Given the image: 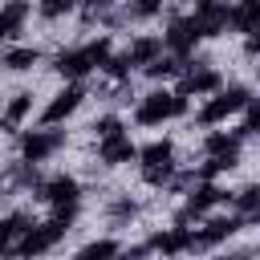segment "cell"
Wrapping results in <instances>:
<instances>
[{"label": "cell", "mask_w": 260, "mask_h": 260, "mask_svg": "<svg viewBox=\"0 0 260 260\" xmlns=\"http://www.w3.org/2000/svg\"><path fill=\"white\" fill-rule=\"evenodd\" d=\"M73 215H77V207H57V211H53V219H45V223H37V228H28V232L20 236L16 252H20L24 260H32V256L49 252V248H53V244H57V240L69 232Z\"/></svg>", "instance_id": "cell-1"}, {"label": "cell", "mask_w": 260, "mask_h": 260, "mask_svg": "<svg viewBox=\"0 0 260 260\" xmlns=\"http://www.w3.org/2000/svg\"><path fill=\"white\" fill-rule=\"evenodd\" d=\"M106 57H110V37H93V41H85V45H77V49L57 53V73L69 77V81H77V77H85L89 69H102Z\"/></svg>", "instance_id": "cell-2"}, {"label": "cell", "mask_w": 260, "mask_h": 260, "mask_svg": "<svg viewBox=\"0 0 260 260\" xmlns=\"http://www.w3.org/2000/svg\"><path fill=\"white\" fill-rule=\"evenodd\" d=\"M183 110H187V98H179V93H171V89H154V93H146V98L138 102L134 122H138V126H162V122L179 118Z\"/></svg>", "instance_id": "cell-3"}, {"label": "cell", "mask_w": 260, "mask_h": 260, "mask_svg": "<svg viewBox=\"0 0 260 260\" xmlns=\"http://www.w3.org/2000/svg\"><path fill=\"white\" fill-rule=\"evenodd\" d=\"M248 106H252V89L248 85H228L199 110V126H215V122H223V118H232V114H240Z\"/></svg>", "instance_id": "cell-4"}, {"label": "cell", "mask_w": 260, "mask_h": 260, "mask_svg": "<svg viewBox=\"0 0 260 260\" xmlns=\"http://www.w3.org/2000/svg\"><path fill=\"white\" fill-rule=\"evenodd\" d=\"M138 158H142V179H146L150 187L171 183V171H175V146H171L167 138H162V142L142 146V150H138Z\"/></svg>", "instance_id": "cell-5"}, {"label": "cell", "mask_w": 260, "mask_h": 260, "mask_svg": "<svg viewBox=\"0 0 260 260\" xmlns=\"http://www.w3.org/2000/svg\"><path fill=\"white\" fill-rule=\"evenodd\" d=\"M244 223H252V219H244V215H215V219H207L199 232H191V248L187 252H207V248H215V244H223L228 236H236Z\"/></svg>", "instance_id": "cell-6"}, {"label": "cell", "mask_w": 260, "mask_h": 260, "mask_svg": "<svg viewBox=\"0 0 260 260\" xmlns=\"http://www.w3.org/2000/svg\"><path fill=\"white\" fill-rule=\"evenodd\" d=\"M199 41H203V37H199V28H195L191 16H175V20L167 24V32H162V49H171L175 61H183Z\"/></svg>", "instance_id": "cell-7"}, {"label": "cell", "mask_w": 260, "mask_h": 260, "mask_svg": "<svg viewBox=\"0 0 260 260\" xmlns=\"http://www.w3.org/2000/svg\"><path fill=\"white\" fill-rule=\"evenodd\" d=\"M61 142H65V134L61 130H28L24 134V142H20V154H24V162L28 167H37V162H45L49 154H57L61 150Z\"/></svg>", "instance_id": "cell-8"}, {"label": "cell", "mask_w": 260, "mask_h": 260, "mask_svg": "<svg viewBox=\"0 0 260 260\" xmlns=\"http://www.w3.org/2000/svg\"><path fill=\"white\" fill-rule=\"evenodd\" d=\"M223 199H232L228 191H219L215 183H199L191 195H187V203H183V211H179V228H187V219H203L215 203H223Z\"/></svg>", "instance_id": "cell-9"}, {"label": "cell", "mask_w": 260, "mask_h": 260, "mask_svg": "<svg viewBox=\"0 0 260 260\" xmlns=\"http://www.w3.org/2000/svg\"><path fill=\"white\" fill-rule=\"evenodd\" d=\"M81 98H85V89H81V85H65V89H61V93H53V102L41 110V122L53 130L61 118H69V114L81 106Z\"/></svg>", "instance_id": "cell-10"}, {"label": "cell", "mask_w": 260, "mask_h": 260, "mask_svg": "<svg viewBox=\"0 0 260 260\" xmlns=\"http://www.w3.org/2000/svg\"><path fill=\"white\" fill-rule=\"evenodd\" d=\"M41 195H45L53 207H77L81 187H77V179H69V175H53V179L41 187Z\"/></svg>", "instance_id": "cell-11"}, {"label": "cell", "mask_w": 260, "mask_h": 260, "mask_svg": "<svg viewBox=\"0 0 260 260\" xmlns=\"http://www.w3.org/2000/svg\"><path fill=\"white\" fill-rule=\"evenodd\" d=\"M150 252H162V256H179V252H187L191 248V228H162L158 236H150V244H146Z\"/></svg>", "instance_id": "cell-12"}, {"label": "cell", "mask_w": 260, "mask_h": 260, "mask_svg": "<svg viewBox=\"0 0 260 260\" xmlns=\"http://www.w3.org/2000/svg\"><path fill=\"white\" fill-rule=\"evenodd\" d=\"M98 158H102L106 167H122V162H134V158H138V146H134L126 134H118V138H106V142L98 146Z\"/></svg>", "instance_id": "cell-13"}, {"label": "cell", "mask_w": 260, "mask_h": 260, "mask_svg": "<svg viewBox=\"0 0 260 260\" xmlns=\"http://www.w3.org/2000/svg\"><path fill=\"white\" fill-rule=\"evenodd\" d=\"M122 57H126V65H142V69H146L150 61H158V57H162V37L146 32V37H138V41L122 53Z\"/></svg>", "instance_id": "cell-14"}, {"label": "cell", "mask_w": 260, "mask_h": 260, "mask_svg": "<svg viewBox=\"0 0 260 260\" xmlns=\"http://www.w3.org/2000/svg\"><path fill=\"white\" fill-rule=\"evenodd\" d=\"M215 89H219V73L207 69V65H199V69H187L179 98H187V93H215Z\"/></svg>", "instance_id": "cell-15"}, {"label": "cell", "mask_w": 260, "mask_h": 260, "mask_svg": "<svg viewBox=\"0 0 260 260\" xmlns=\"http://www.w3.org/2000/svg\"><path fill=\"white\" fill-rule=\"evenodd\" d=\"M203 150H207V158H240V138L215 130V134L203 138Z\"/></svg>", "instance_id": "cell-16"}, {"label": "cell", "mask_w": 260, "mask_h": 260, "mask_svg": "<svg viewBox=\"0 0 260 260\" xmlns=\"http://www.w3.org/2000/svg\"><path fill=\"white\" fill-rule=\"evenodd\" d=\"M256 20H260V4H256V0H248V4H228V24H232V28L252 32Z\"/></svg>", "instance_id": "cell-17"}, {"label": "cell", "mask_w": 260, "mask_h": 260, "mask_svg": "<svg viewBox=\"0 0 260 260\" xmlns=\"http://www.w3.org/2000/svg\"><path fill=\"white\" fill-rule=\"evenodd\" d=\"M28 12H32L28 4H4V8H0V41H8V37H16Z\"/></svg>", "instance_id": "cell-18"}, {"label": "cell", "mask_w": 260, "mask_h": 260, "mask_svg": "<svg viewBox=\"0 0 260 260\" xmlns=\"http://www.w3.org/2000/svg\"><path fill=\"white\" fill-rule=\"evenodd\" d=\"M28 228H32V223H28L24 215H8V219H0V256H4V252H8Z\"/></svg>", "instance_id": "cell-19"}, {"label": "cell", "mask_w": 260, "mask_h": 260, "mask_svg": "<svg viewBox=\"0 0 260 260\" xmlns=\"http://www.w3.org/2000/svg\"><path fill=\"white\" fill-rule=\"evenodd\" d=\"M28 110H32V93H16V98L8 102V110H4V118H0V122H4L8 130H16V126L28 118Z\"/></svg>", "instance_id": "cell-20"}, {"label": "cell", "mask_w": 260, "mask_h": 260, "mask_svg": "<svg viewBox=\"0 0 260 260\" xmlns=\"http://www.w3.org/2000/svg\"><path fill=\"white\" fill-rule=\"evenodd\" d=\"M118 256V240H93V244H85L73 260H114Z\"/></svg>", "instance_id": "cell-21"}, {"label": "cell", "mask_w": 260, "mask_h": 260, "mask_svg": "<svg viewBox=\"0 0 260 260\" xmlns=\"http://www.w3.org/2000/svg\"><path fill=\"white\" fill-rule=\"evenodd\" d=\"M0 61H4L8 69H28V65H37V61H41V53H37L32 45H20V49H8Z\"/></svg>", "instance_id": "cell-22"}, {"label": "cell", "mask_w": 260, "mask_h": 260, "mask_svg": "<svg viewBox=\"0 0 260 260\" xmlns=\"http://www.w3.org/2000/svg\"><path fill=\"white\" fill-rule=\"evenodd\" d=\"M93 134H98L102 142H106V138H118V134H122V118H118V114H102V118L93 122Z\"/></svg>", "instance_id": "cell-23"}, {"label": "cell", "mask_w": 260, "mask_h": 260, "mask_svg": "<svg viewBox=\"0 0 260 260\" xmlns=\"http://www.w3.org/2000/svg\"><path fill=\"white\" fill-rule=\"evenodd\" d=\"M179 69H183V61H175V57H171V53H167V57H158V61H150V65H146V73H150V77H175V73H179Z\"/></svg>", "instance_id": "cell-24"}, {"label": "cell", "mask_w": 260, "mask_h": 260, "mask_svg": "<svg viewBox=\"0 0 260 260\" xmlns=\"http://www.w3.org/2000/svg\"><path fill=\"white\" fill-rule=\"evenodd\" d=\"M256 203H260V191H256V187L248 183V187H244V191L236 195V207L244 211V219H252V215H256Z\"/></svg>", "instance_id": "cell-25"}, {"label": "cell", "mask_w": 260, "mask_h": 260, "mask_svg": "<svg viewBox=\"0 0 260 260\" xmlns=\"http://www.w3.org/2000/svg\"><path fill=\"white\" fill-rule=\"evenodd\" d=\"M102 69H106L110 77H118V81H122V77L130 73V65H126V57H106V65H102Z\"/></svg>", "instance_id": "cell-26"}, {"label": "cell", "mask_w": 260, "mask_h": 260, "mask_svg": "<svg viewBox=\"0 0 260 260\" xmlns=\"http://www.w3.org/2000/svg\"><path fill=\"white\" fill-rule=\"evenodd\" d=\"M146 252H150V248H146V244H134V248H126V252H122V248H118V256H114V260H142V256H146Z\"/></svg>", "instance_id": "cell-27"}, {"label": "cell", "mask_w": 260, "mask_h": 260, "mask_svg": "<svg viewBox=\"0 0 260 260\" xmlns=\"http://www.w3.org/2000/svg\"><path fill=\"white\" fill-rule=\"evenodd\" d=\"M41 12H45V16H61V12H69V0H65V4H41Z\"/></svg>", "instance_id": "cell-28"}, {"label": "cell", "mask_w": 260, "mask_h": 260, "mask_svg": "<svg viewBox=\"0 0 260 260\" xmlns=\"http://www.w3.org/2000/svg\"><path fill=\"white\" fill-rule=\"evenodd\" d=\"M244 256H248V252H240V256H228V260H244Z\"/></svg>", "instance_id": "cell-29"}]
</instances>
